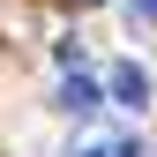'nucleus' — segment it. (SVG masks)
I'll return each mask as SVG.
<instances>
[{
	"label": "nucleus",
	"instance_id": "obj_5",
	"mask_svg": "<svg viewBox=\"0 0 157 157\" xmlns=\"http://www.w3.org/2000/svg\"><path fill=\"white\" fill-rule=\"evenodd\" d=\"M75 8H97V0H75Z\"/></svg>",
	"mask_w": 157,
	"mask_h": 157
},
{
	"label": "nucleus",
	"instance_id": "obj_2",
	"mask_svg": "<svg viewBox=\"0 0 157 157\" xmlns=\"http://www.w3.org/2000/svg\"><path fill=\"white\" fill-rule=\"evenodd\" d=\"M60 105L67 112H97V82H90V75H67V82H60Z\"/></svg>",
	"mask_w": 157,
	"mask_h": 157
},
{
	"label": "nucleus",
	"instance_id": "obj_4",
	"mask_svg": "<svg viewBox=\"0 0 157 157\" xmlns=\"http://www.w3.org/2000/svg\"><path fill=\"white\" fill-rule=\"evenodd\" d=\"M135 23H157V0H135Z\"/></svg>",
	"mask_w": 157,
	"mask_h": 157
},
{
	"label": "nucleus",
	"instance_id": "obj_3",
	"mask_svg": "<svg viewBox=\"0 0 157 157\" xmlns=\"http://www.w3.org/2000/svg\"><path fill=\"white\" fill-rule=\"evenodd\" d=\"M82 157H135V142H97V150H82Z\"/></svg>",
	"mask_w": 157,
	"mask_h": 157
},
{
	"label": "nucleus",
	"instance_id": "obj_1",
	"mask_svg": "<svg viewBox=\"0 0 157 157\" xmlns=\"http://www.w3.org/2000/svg\"><path fill=\"white\" fill-rule=\"evenodd\" d=\"M112 105H150V75L135 67V60L112 67Z\"/></svg>",
	"mask_w": 157,
	"mask_h": 157
}]
</instances>
